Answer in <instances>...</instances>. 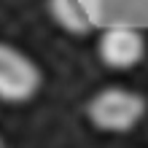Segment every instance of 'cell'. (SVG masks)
Instances as JSON below:
<instances>
[{
    "label": "cell",
    "instance_id": "cell-3",
    "mask_svg": "<svg viewBox=\"0 0 148 148\" xmlns=\"http://www.w3.org/2000/svg\"><path fill=\"white\" fill-rule=\"evenodd\" d=\"M97 54L110 70H129L140 65V59L145 57V38L140 35V27L129 24L105 27L97 40Z\"/></svg>",
    "mask_w": 148,
    "mask_h": 148
},
{
    "label": "cell",
    "instance_id": "cell-2",
    "mask_svg": "<svg viewBox=\"0 0 148 148\" xmlns=\"http://www.w3.org/2000/svg\"><path fill=\"white\" fill-rule=\"evenodd\" d=\"M40 67L11 43H0V100L19 105L40 92Z\"/></svg>",
    "mask_w": 148,
    "mask_h": 148
},
{
    "label": "cell",
    "instance_id": "cell-5",
    "mask_svg": "<svg viewBox=\"0 0 148 148\" xmlns=\"http://www.w3.org/2000/svg\"><path fill=\"white\" fill-rule=\"evenodd\" d=\"M49 11L59 27L73 35H86L89 30H94V22L84 0H49Z\"/></svg>",
    "mask_w": 148,
    "mask_h": 148
},
{
    "label": "cell",
    "instance_id": "cell-1",
    "mask_svg": "<svg viewBox=\"0 0 148 148\" xmlns=\"http://www.w3.org/2000/svg\"><path fill=\"white\" fill-rule=\"evenodd\" d=\"M145 97L127 86H105L86 105V116L102 132H129L145 116Z\"/></svg>",
    "mask_w": 148,
    "mask_h": 148
},
{
    "label": "cell",
    "instance_id": "cell-6",
    "mask_svg": "<svg viewBox=\"0 0 148 148\" xmlns=\"http://www.w3.org/2000/svg\"><path fill=\"white\" fill-rule=\"evenodd\" d=\"M0 148H5V140H3V137H0Z\"/></svg>",
    "mask_w": 148,
    "mask_h": 148
},
{
    "label": "cell",
    "instance_id": "cell-4",
    "mask_svg": "<svg viewBox=\"0 0 148 148\" xmlns=\"http://www.w3.org/2000/svg\"><path fill=\"white\" fill-rule=\"evenodd\" d=\"M94 27L105 30L116 24L145 27L148 24V0H84Z\"/></svg>",
    "mask_w": 148,
    "mask_h": 148
}]
</instances>
